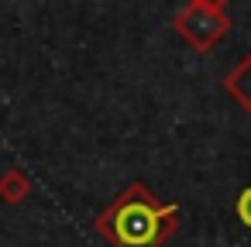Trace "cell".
Returning a JSON list of instances; mask_svg holds the SVG:
<instances>
[{
    "label": "cell",
    "instance_id": "3957f363",
    "mask_svg": "<svg viewBox=\"0 0 251 247\" xmlns=\"http://www.w3.org/2000/svg\"><path fill=\"white\" fill-rule=\"evenodd\" d=\"M31 192V182L18 172V168H11V172H4L0 175V196H4L7 202H18V199H25Z\"/></svg>",
    "mask_w": 251,
    "mask_h": 247
},
{
    "label": "cell",
    "instance_id": "7a4b0ae2",
    "mask_svg": "<svg viewBox=\"0 0 251 247\" xmlns=\"http://www.w3.org/2000/svg\"><path fill=\"white\" fill-rule=\"evenodd\" d=\"M172 28L196 48V52H210L230 28V18H227V7L217 4V0H193L186 4L176 18H172Z\"/></svg>",
    "mask_w": 251,
    "mask_h": 247
},
{
    "label": "cell",
    "instance_id": "6da1fadb",
    "mask_svg": "<svg viewBox=\"0 0 251 247\" xmlns=\"http://www.w3.org/2000/svg\"><path fill=\"white\" fill-rule=\"evenodd\" d=\"M176 216V202H158L141 182H134L100 213L97 230L114 247H162L179 226Z\"/></svg>",
    "mask_w": 251,
    "mask_h": 247
},
{
    "label": "cell",
    "instance_id": "277c9868",
    "mask_svg": "<svg viewBox=\"0 0 251 247\" xmlns=\"http://www.w3.org/2000/svg\"><path fill=\"white\" fill-rule=\"evenodd\" d=\"M237 220H241V223L251 230V185H248V189L237 196Z\"/></svg>",
    "mask_w": 251,
    "mask_h": 247
},
{
    "label": "cell",
    "instance_id": "5b68a950",
    "mask_svg": "<svg viewBox=\"0 0 251 247\" xmlns=\"http://www.w3.org/2000/svg\"><path fill=\"white\" fill-rule=\"evenodd\" d=\"M244 76L251 79V59H244V62H241V66H237V69L230 72V79H244ZM237 100H241V103H244V107L251 110V90H248V93H241Z\"/></svg>",
    "mask_w": 251,
    "mask_h": 247
}]
</instances>
